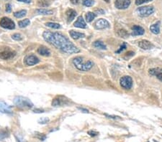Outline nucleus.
I'll list each match as a JSON object with an SVG mask.
<instances>
[{
	"label": "nucleus",
	"mask_w": 162,
	"mask_h": 142,
	"mask_svg": "<svg viewBox=\"0 0 162 142\" xmlns=\"http://www.w3.org/2000/svg\"><path fill=\"white\" fill-rule=\"evenodd\" d=\"M43 37L47 43L53 45L65 53L72 54L80 52V50L77 47L75 46L74 44L68 40V39L61 33L45 31L43 34Z\"/></svg>",
	"instance_id": "f257e3e1"
},
{
	"label": "nucleus",
	"mask_w": 162,
	"mask_h": 142,
	"mask_svg": "<svg viewBox=\"0 0 162 142\" xmlns=\"http://www.w3.org/2000/svg\"><path fill=\"white\" fill-rule=\"evenodd\" d=\"M73 64L79 70L88 71L94 65V63L91 60L84 62L82 57H76L73 60Z\"/></svg>",
	"instance_id": "f03ea898"
},
{
	"label": "nucleus",
	"mask_w": 162,
	"mask_h": 142,
	"mask_svg": "<svg viewBox=\"0 0 162 142\" xmlns=\"http://www.w3.org/2000/svg\"><path fill=\"white\" fill-rule=\"evenodd\" d=\"M14 104L17 107L24 109H29V108H33V104L32 101L27 98L23 97V96H16L14 99Z\"/></svg>",
	"instance_id": "7ed1b4c3"
},
{
	"label": "nucleus",
	"mask_w": 162,
	"mask_h": 142,
	"mask_svg": "<svg viewBox=\"0 0 162 142\" xmlns=\"http://www.w3.org/2000/svg\"><path fill=\"white\" fill-rule=\"evenodd\" d=\"M69 100L64 96H58L52 101V105L53 107H60L69 104Z\"/></svg>",
	"instance_id": "20e7f679"
},
{
	"label": "nucleus",
	"mask_w": 162,
	"mask_h": 142,
	"mask_svg": "<svg viewBox=\"0 0 162 142\" xmlns=\"http://www.w3.org/2000/svg\"><path fill=\"white\" fill-rule=\"evenodd\" d=\"M136 12L141 17H146L154 13V9L152 6H146L138 8Z\"/></svg>",
	"instance_id": "39448f33"
},
{
	"label": "nucleus",
	"mask_w": 162,
	"mask_h": 142,
	"mask_svg": "<svg viewBox=\"0 0 162 142\" xmlns=\"http://www.w3.org/2000/svg\"><path fill=\"white\" fill-rule=\"evenodd\" d=\"M0 26L4 29H8V30H13L15 28V22L9 17H2L0 20Z\"/></svg>",
	"instance_id": "423d86ee"
},
{
	"label": "nucleus",
	"mask_w": 162,
	"mask_h": 142,
	"mask_svg": "<svg viewBox=\"0 0 162 142\" xmlns=\"http://www.w3.org/2000/svg\"><path fill=\"white\" fill-rule=\"evenodd\" d=\"M120 85L123 88L129 90L132 88L133 86V80L131 77L125 75V76L122 77L120 80Z\"/></svg>",
	"instance_id": "0eeeda50"
},
{
	"label": "nucleus",
	"mask_w": 162,
	"mask_h": 142,
	"mask_svg": "<svg viewBox=\"0 0 162 142\" xmlns=\"http://www.w3.org/2000/svg\"><path fill=\"white\" fill-rule=\"evenodd\" d=\"M15 54L16 53L15 51L12 50L10 48H7V49L0 51V58L3 59V60H9V59L13 58Z\"/></svg>",
	"instance_id": "6e6552de"
},
{
	"label": "nucleus",
	"mask_w": 162,
	"mask_h": 142,
	"mask_svg": "<svg viewBox=\"0 0 162 142\" xmlns=\"http://www.w3.org/2000/svg\"><path fill=\"white\" fill-rule=\"evenodd\" d=\"M131 2V0H115V5L119 10H125L129 7Z\"/></svg>",
	"instance_id": "1a4fd4ad"
},
{
	"label": "nucleus",
	"mask_w": 162,
	"mask_h": 142,
	"mask_svg": "<svg viewBox=\"0 0 162 142\" xmlns=\"http://www.w3.org/2000/svg\"><path fill=\"white\" fill-rule=\"evenodd\" d=\"M94 27L97 30H103L110 27V23L105 19H99L94 23Z\"/></svg>",
	"instance_id": "9d476101"
},
{
	"label": "nucleus",
	"mask_w": 162,
	"mask_h": 142,
	"mask_svg": "<svg viewBox=\"0 0 162 142\" xmlns=\"http://www.w3.org/2000/svg\"><path fill=\"white\" fill-rule=\"evenodd\" d=\"M39 62V59L34 55H27L25 58V63L27 65H34L38 64Z\"/></svg>",
	"instance_id": "9b49d317"
},
{
	"label": "nucleus",
	"mask_w": 162,
	"mask_h": 142,
	"mask_svg": "<svg viewBox=\"0 0 162 142\" xmlns=\"http://www.w3.org/2000/svg\"><path fill=\"white\" fill-rule=\"evenodd\" d=\"M0 112L3 114H10L13 113L12 111V107L9 105L7 103L4 102V101L0 100Z\"/></svg>",
	"instance_id": "f8f14e48"
},
{
	"label": "nucleus",
	"mask_w": 162,
	"mask_h": 142,
	"mask_svg": "<svg viewBox=\"0 0 162 142\" xmlns=\"http://www.w3.org/2000/svg\"><path fill=\"white\" fill-rule=\"evenodd\" d=\"M149 73L153 76H156L160 81H162V68H151L149 70Z\"/></svg>",
	"instance_id": "ddd939ff"
},
{
	"label": "nucleus",
	"mask_w": 162,
	"mask_h": 142,
	"mask_svg": "<svg viewBox=\"0 0 162 142\" xmlns=\"http://www.w3.org/2000/svg\"><path fill=\"white\" fill-rule=\"evenodd\" d=\"M138 46L143 50H151L154 48V45H153L151 42L148 41V40H141L138 43Z\"/></svg>",
	"instance_id": "4468645a"
},
{
	"label": "nucleus",
	"mask_w": 162,
	"mask_h": 142,
	"mask_svg": "<svg viewBox=\"0 0 162 142\" xmlns=\"http://www.w3.org/2000/svg\"><path fill=\"white\" fill-rule=\"evenodd\" d=\"M132 35L137 36V35H143L145 32V30L142 27L139 25H134L132 28Z\"/></svg>",
	"instance_id": "2eb2a0df"
},
{
	"label": "nucleus",
	"mask_w": 162,
	"mask_h": 142,
	"mask_svg": "<svg viewBox=\"0 0 162 142\" xmlns=\"http://www.w3.org/2000/svg\"><path fill=\"white\" fill-rule=\"evenodd\" d=\"M76 12L75 10H72V9H68L66 12V18H67V22L68 23L69 22H72L73 20L74 19L75 17L76 16Z\"/></svg>",
	"instance_id": "dca6fc26"
},
{
	"label": "nucleus",
	"mask_w": 162,
	"mask_h": 142,
	"mask_svg": "<svg viewBox=\"0 0 162 142\" xmlns=\"http://www.w3.org/2000/svg\"><path fill=\"white\" fill-rule=\"evenodd\" d=\"M74 26L76 27V28H82V29H84L87 28L86 22H84V20L83 17H82V16L78 17L77 20H76V22L74 23Z\"/></svg>",
	"instance_id": "f3484780"
},
{
	"label": "nucleus",
	"mask_w": 162,
	"mask_h": 142,
	"mask_svg": "<svg viewBox=\"0 0 162 142\" xmlns=\"http://www.w3.org/2000/svg\"><path fill=\"white\" fill-rule=\"evenodd\" d=\"M69 34L74 40H78L79 38H84L85 37V34L84 33L74 31V30H71L69 31Z\"/></svg>",
	"instance_id": "a211bd4d"
},
{
	"label": "nucleus",
	"mask_w": 162,
	"mask_h": 142,
	"mask_svg": "<svg viewBox=\"0 0 162 142\" xmlns=\"http://www.w3.org/2000/svg\"><path fill=\"white\" fill-rule=\"evenodd\" d=\"M38 52L40 55H43V56H49L50 55V52L49 50L45 46H40L38 49Z\"/></svg>",
	"instance_id": "6ab92c4d"
},
{
	"label": "nucleus",
	"mask_w": 162,
	"mask_h": 142,
	"mask_svg": "<svg viewBox=\"0 0 162 142\" xmlns=\"http://www.w3.org/2000/svg\"><path fill=\"white\" fill-rule=\"evenodd\" d=\"M150 30L154 34H158L160 32V22H158L156 24H154V25H151L150 27Z\"/></svg>",
	"instance_id": "aec40b11"
},
{
	"label": "nucleus",
	"mask_w": 162,
	"mask_h": 142,
	"mask_svg": "<svg viewBox=\"0 0 162 142\" xmlns=\"http://www.w3.org/2000/svg\"><path fill=\"white\" fill-rule=\"evenodd\" d=\"M94 47L97 49H100V50H106L107 49V47L106 45H105L102 41H96L94 42V44H93Z\"/></svg>",
	"instance_id": "412c9836"
},
{
	"label": "nucleus",
	"mask_w": 162,
	"mask_h": 142,
	"mask_svg": "<svg viewBox=\"0 0 162 142\" xmlns=\"http://www.w3.org/2000/svg\"><path fill=\"white\" fill-rule=\"evenodd\" d=\"M10 136V132L7 129H1L0 131V140H3Z\"/></svg>",
	"instance_id": "4be33fe9"
},
{
	"label": "nucleus",
	"mask_w": 162,
	"mask_h": 142,
	"mask_svg": "<svg viewBox=\"0 0 162 142\" xmlns=\"http://www.w3.org/2000/svg\"><path fill=\"white\" fill-rule=\"evenodd\" d=\"M37 13L40 14H53V12L52 10H45V9H38L36 10Z\"/></svg>",
	"instance_id": "5701e85b"
},
{
	"label": "nucleus",
	"mask_w": 162,
	"mask_h": 142,
	"mask_svg": "<svg viewBox=\"0 0 162 142\" xmlns=\"http://www.w3.org/2000/svg\"><path fill=\"white\" fill-rule=\"evenodd\" d=\"M96 17V14L94 13L91 12H89L86 14V20L87 22H91L94 18Z\"/></svg>",
	"instance_id": "b1692460"
},
{
	"label": "nucleus",
	"mask_w": 162,
	"mask_h": 142,
	"mask_svg": "<svg viewBox=\"0 0 162 142\" xmlns=\"http://www.w3.org/2000/svg\"><path fill=\"white\" fill-rule=\"evenodd\" d=\"M30 20H29L28 19H24V20L20 21V22H18V25H19L20 28H26L27 26H28V25H30Z\"/></svg>",
	"instance_id": "393cba45"
},
{
	"label": "nucleus",
	"mask_w": 162,
	"mask_h": 142,
	"mask_svg": "<svg viewBox=\"0 0 162 142\" xmlns=\"http://www.w3.org/2000/svg\"><path fill=\"white\" fill-rule=\"evenodd\" d=\"M15 137L17 142H27V141L24 139V137L22 136V134H20V133H15Z\"/></svg>",
	"instance_id": "a878e982"
},
{
	"label": "nucleus",
	"mask_w": 162,
	"mask_h": 142,
	"mask_svg": "<svg viewBox=\"0 0 162 142\" xmlns=\"http://www.w3.org/2000/svg\"><path fill=\"white\" fill-rule=\"evenodd\" d=\"M27 14V11L26 10H20L19 12H16L14 13V16L17 18H22L24 16H25Z\"/></svg>",
	"instance_id": "bb28decb"
},
{
	"label": "nucleus",
	"mask_w": 162,
	"mask_h": 142,
	"mask_svg": "<svg viewBox=\"0 0 162 142\" xmlns=\"http://www.w3.org/2000/svg\"><path fill=\"white\" fill-rule=\"evenodd\" d=\"M47 27L50 28H53V29H60L61 28V25L59 24L55 23V22H47L45 24Z\"/></svg>",
	"instance_id": "cd10ccee"
},
{
	"label": "nucleus",
	"mask_w": 162,
	"mask_h": 142,
	"mask_svg": "<svg viewBox=\"0 0 162 142\" xmlns=\"http://www.w3.org/2000/svg\"><path fill=\"white\" fill-rule=\"evenodd\" d=\"M82 4L86 7H91L94 5V0H82Z\"/></svg>",
	"instance_id": "c85d7f7f"
},
{
	"label": "nucleus",
	"mask_w": 162,
	"mask_h": 142,
	"mask_svg": "<svg viewBox=\"0 0 162 142\" xmlns=\"http://www.w3.org/2000/svg\"><path fill=\"white\" fill-rule=\"evenodd\" d=\"M35 136L39 140H40V141H44V140H45V139H46V136H45V134H40V133L38 132H36V134H35Z\"/></svg>",
	"instance_id": "c756f323"
},
{
	"label": "nucleus",
	"mask_w": 162,
	"mask_h": 142,
	"mask_svg": "<svg viewBox=\"0 0 162 142\" xmlns=\"http://www.w3.org/2000/svg\"><path fill=\"white\" fill-rule=\"evenodd\" d=\"M38 5H39L40 7H45L50 5V2L48 1H47V0H42V1L38 2Z\"/></svg>",
	"instance_id": "7c9ffc66"
},
{
	"label": "nucleus",
	"mask_w": 162,
	"mask_h": 142,
	"mask_svg": "<svg viewBox=\"0 0 162 142\" xmlns=\"http://www.w3.org/2000/svg\"><path fill=\"white\" fill-rule=\"evenodd\" d=\"M12 38H13V40H17V41H20V40H22V36L20 34H18V33H15V34H14L12 36Z\"/></svg>",
	"instance_id": "2f4dec72"
},
{
	"label": "nucleus",
	"mask_w": 162,
	"mask_h": 142,
	"mask_svg": "<svg viewBox=\"0 0 162 142\" xmlns=\"http://www.w3.org/2000/svg\"><path fill=\"white\" fill-rule=\"evenodd\" d=\"M118 34L121 37H124V38H126L127 37H128V33H127V32L123 30H120V31L118 32Z\"/></svg>",
	"instance_id": "473e14b6"
},
{
	"label": "nucleus",
	"mask_w": 162,
	"mask_h": 142,
	"mask_svg": "<svg viewBox=\"0 0 162 142\" xmlns=\"http://www.w3.org/2000/svg\"><path fill=\"white\" fill-rule=\"evenodd\" d=\"M48 121H49V119H48V118H41L38 121V123H40V124H45V123H48Z\"/></svg>",
	"instance_id": "72a5a7b5"
},
{
	"label": "nucleus",
	"mask_w": 162,
	"mask_h": 142,
	"mask_svg": "<svg viewBox=\"0 0 162 142\" xmlns=\"http://www.w3.org/2000/svg\"><path fill=\"white\" fill-rule=\"evenodd\" d=\"M152 0H135V4L136 5H141V4H144V3L149 2L151 1Z\"/></svg>",
	"instance_id": "f704fd0d"
},
{
	"label": "nucleus",
	"mask_w": 162,
	"mask_h": 142,
	"mask_svg": "<svg viewBox=\"0 0 162 142\" xmlns=\"http://www.w3.org/2000/svg\"><path fill=\"white\" fill-rule=\"evenodd\" d=\"M126 48H127V44L125 43H123V45H122L121 46H120V49H119L118 50L116 51L115 53H120V52H121L122 51L124 50H125Z\"/></svg>",
	"instance_id": "c9c22d12"
},
{
	"label": "nucleus",
	"mask_w": 162,
	"mask_h": 142,
	"mask_svg": "<svg viewBox=\"0 0 162 142\" xmlns=\"http://www.w3.org/2000/svg\"><path fill=\"white\" fill-rule=\"evenodd\" d=\"M88 134H89L91 136H96L98 135V133L94 131H88Z\"/></svg>",
	"instance_id": "e433bc0d"
},
{
	"label": "nucleus",
	"mask_w": 162,
	"mask_h": 142,
	"mask_svg": "<svg viewBox=\"0 0 162 142\" xmlns=\"http://www.w3.org/2000/svg\"><path fill=\"white\" fill-rule=\"evenodd\" d=\"M105 116H106L108 118H110V119H121V118L119 117V116H110V115H108V114H105Z\"/></svg>",
	"instance_id": "4c0bfd02"
},
{
	"label": "nucleus",
	"mask_w": 162,
	"mask_h": 142,
	"mask_svg": "<svg viewBox=\"0 0 162 142\" xmlns=\"http://www.w3.org/2000/svg\"><path fill=\"white\" fill-rule=\"evenodd\" d=\"M134 52H132V51H130V52H128L126 53V55H125V58H126V57H132L134 55Z\"/></svg>",
	"instance_id": "58836bf2"
},
{
	"label": "nucleus",
	"mask_w": 162,
	"mask_h": 142,
	"mask_svg": "<svg viewBox=\"0 0 162 142\" xmlns=\"http://www.w3.org/2000/svg\"><path fill=\"white\" fill-rule=\"evenodd\" d=\"M11 10H12L11 5H10V4H7V5H6V12H10Z\"/></svg>",
	"instance_id": "ea45409f"
},
{
	"label": "nucleus",
	"mask_w": 162,
	"mask_h": 142,
	"mask_svg": "<svg viewBox=\"0 0 162 142\" xmlns=\"http://www.w3.org/2000/svg\"><path fill=\"white\" fill-rule=\"evenodd\" d=\"M79 108V110H80L82 112L86 113V114H88L89 113V111L87 109H86V108Z\"/></svg>",
	"instance_id": "a19ab883"
},
{
	"label": "nucleus",
	"mask_w": 162,
	"mask_h": 142,
	"mask_svg": "<svg viewBox=\"0 0 162 142\" xmlns=\"http://www.w3.org/2000/svg\"><path fill=\"white\" fill-rule=\"evenodd\" d=\"M70 1H71V2L73 4H78L80 0H70Z\"/></svg>",
	"instance_id": "79ce46f5"
},
{
	"label": "nucleus",
	"mask_w": 162,
	"mask_h": 142,
	"mask_svg": "<svg viewBox=\"0 0 162 142\" xmlns=\"http://www.w3.org/2000/svg\"><path fill=\"white\" fill-rule=\"evenodd\" d=\"M17 1H21V2L27 3V4H29V3L31 2V0H17Z\"/></svg>",
	"instance_id": "37998d69"
},
{
	"label": "nucleus",
	"mask_w": 162,
	"mask_h": 142,
	"mask_svg": "<svg viewBox=\"0 0 162 142\" xmlns=\"http://www.w3.org/2000/svg\"><path fill=\"white\" fill-rule=\"evenodd\" d=\"M34 112L35 113H43L44 111L43 110H40V109H35Z\"/></svg>",
	"instance_id": "c03bdc74"
},
{
	"label": "nucleus",
	"mask_w": 162,
	"mask_h": 142,
	"mask_svg": "<svg viewBox=\"0 0 162 142\" xmlns=\"http://www.w3.org/2000/svg\"><path fill=\"white\" fill-rule=\"evenodd\" d=\"M96 12H97V13L99 12V13H100V14H104V13H105V12H104L102 10H97V11H96Z\"/></svg>",
	"instance_id": "a18cd8bd"
},
{
	"label": "nucleus",
	"mask_w": 162,
	"mask_h": 142,
	"mask_svg": "<svg viewBox=\"0 0 162 142\" xmlns=\"http://www.w3.org/2000/svg\"><path fill=\"white\" fill-rule=\"evenodd\" d=\"M104 1H106V2H107V3H109V2H110V0H104Z\"/></svg>",
	"instance_id": "49530a36"
},
{
	"label": "nucleus",
	"mask_w": 162,
	"mask_h": 142,
	"mask_svg": "<svg viewBox=\"0 0 162 142\" xmlns=\"http://www.w3.org/2000/svg\"><path fill=\"white\" fill-rule=\"evenodd\" d=\"M154 142H158V141H156V140H154Z\"/></svg>",
	"instance_id": "de8ad7c7"
},
{
	"label": "nucleus",
	"mask_w": 162,
	"mask_h": 142,
	"mask_svg": "<svg viewBox=\"0 0 162 142\" xmlns=\"http://www.w3.org/2000/svg\"><path fill=\"white\" fill-rule=\"evenodd\" d=\"M148 142H149V141H148Z\"/></svg>",
	"instance_id": "09e8293b"
}]
</instances>
